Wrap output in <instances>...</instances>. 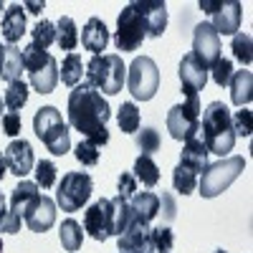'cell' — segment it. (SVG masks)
<instances>
[{"label": "cell", "instance_id": "obj_1", "mask_svg": "<svg viewBox=\"0 0 253 253\" xmlns=\"http://www.w3.org/2000/svg\"><path fill=\"white\" fill-rule=\"evenodd\" d=\"M112 117L109 101L99 91H94L86 81H81L79 86L69 94V124L76 132L84 134V139L94 142L96 147L109 142V129L107 122Z\"/></svg>", "mask_w": 253, "mask_h": 253}, {"label": "cell", "instance_id": "obj_2", "mask_svg": "<svg viewBox=\"0 0 253 253\" xmlns=\"http://www.w3.org/2000/svg\"><path fill=\"white\" fill-rule=\"evenodd\" d=\"M200 137L210 155L225 157L233 150L236 134H233V124H230V109L223 101L208 104V109L203 112V122H200Z\"/></svg>", "mask_w": 253, "mask_h": 253}, {"label": "cell", "instance_id": "obj_3", "mask_svg": "<svg viewBox=\"0 0 253 253\" xmlns=\"http://www.w3.org/2000/svg\"><path fill=\"white\" fill-rule=\"evenodd\" d=\"M33 132L46 144V150L53 157H61L71 150V132L69 124L63 122L61 112L56 107H41L33 117Z\"/></svg>", "mask_w": 253, "mask_h": 253}, {"label": "cell", "instance_id": "obj_4", "mask_svg": "<svg viewBox=\"0 0 253 253\" xmlns=\"http://www.w3.org/2000/svg\"><path fill=\"white\" fill-rule=\"evenodd\" d=\"M86 84L94 91L119 94L126 84V66H124L122 56H117V53L94 56L86 63Z\"/></svg>", "mask_w": 253, "mask_h": 253}, {"label": "cell", "instance_id": "obj_5", "mask_svg": "<svg viewBox=\"0 0 253 253\" xmlns=\"http://www.w3.org/2000/svg\"><path fill=\"white\" fill-rule=\"evenodd\" d=\"M182 94L187 101L177 104V107L167 112V129L177 142H185L190 137L200 134V96L198 91L185 89V86H182Z\"/></svg>", "mask_w": 253, "mask_h": 253}, {"label": "cell", "instance_id": "obj_6", "mask_svg": "<svg viewBox=\"0 0 253 253\" xmlns=\"http://www.w3.org/2000/svg\"><path fill=\"white\" fill-rule=\"evenodd\" d=\"M243 170H246V160H243V157H223L220 162L208 165L205 170H203L200 182H198L200 195H203V198H215V195H220L223 190H228L230 185L241 177Z\"/></svg>", "mask_w": 253, "mask_h": 253}, {"label": "cell", "instance_id": "obj_7", "mask_svg": "<svg viewBox=\"0 0 253 253\" xmlns=\"http://www.w3.org/2000/svg\"><path fill=\"white\" fill-rule=\"evenodd\" d=\"M23 66L28 69L31 86L38 94H51L58 84V63L48 51H38L33 46L23 48Z\"/></svg>", "mask_w": 253, "mask_h": 253}, {"label": "cell", "instance_id": "obj_8", "mask_svg": "<svg viewBox=\"0 0 253 253\" xmlns=\"http://www.w3.org/2000/svg\"><path fill=\"white\" fill-rule=\"evenodd\" d=\"M126 89L137 101H150L160 89V69L150 56H137L126 69Z\"/></svg>", "mask_w": 253, "mask_h": 253}, {"label": "cell", "instance_id": "obj_9", "mask_svg": "<svg viewBox=\"0 0 253 253\" xmlns=\"http://www.w3.org/2000/svg\"><path fill=\"white\" fill-rule=\"evenodd\" d=\"M94 193V180L86 172H66L61 177V185L56 190V205L63 213H76L81 205H86Z\"/></svg>", "mask_w": 253, "mask_h": 253}, {"label": "cell", "instance_id": "obj_10", "mask_svg": "<svg viewBox=\"0 0 253 253\" xmlns=\"http://www.w3.org/2000/svg\"><path fill=\"white\" fill-rule=\"evenodd\" d=\"M147 38V26L137 10L134 3H129L117 18V33H114V43L117 48L124 51H137L142 46V41Z\"/></svg>", "mask_w": 253, "mask_h": 253}, {"label": "cell", "instance_id": "obj_11", "mask_svg": "<svg viewBox=\"0 0 253 253\" xmlns=\"http://www.w3.org/2000/svg\"><path fill=\"white\" fill-rule=\"evenodd\" d=\"M200 8L213 15V31L218 36H236L241 31V3L238 0H223V3H213V0H203Z\"/></svg>", "mask_w": 253, "mask_h": 253}, {"label": "cell", "instance_id": "obj_12", "mask_svg": "<svg viewBox=\"0 0 253 253\" xmlns=\"http://www.w3.org/2000/svg\"><path fill=\"white\" fill-rule=\"evenodd\" d=\"M132 210V208H129ZM150 223L142 220L139 215L129 213V220H126L124 230L119 233V251L122 253H152L150 248Z\"/></svg>", "mask_w": 253, "mask_h": 253}, {"label": "cell", "instance_id": "obj_13", "mask_svg": "<svg viewBox=\"0 0 253 253\" xmlns=\"http://www.w3.org/2000/svg\"><path fill=\"white\" fill-rule=\"evenodd\" d=\"M84 230L94 238V241H107L109 236H114V218H112V200L101 198L99 203H94L86 215H84Z\"/></svg>", "mask_w": 253, "mask_h": 253}, {"label": "cell", "instance_id": "obj_14", "mask_svg": "<svg viewBox=\"0 0 253 253\" xmlns=\"http://www.w3.org/2000/svg\"><path fill=\"white\" fill-rule=\"evenodd\" d=\"M23 220L33 233H46L56 223V203L46 195H36L23 210Z\"/></svg>", "mask_w": 253, "mask_h": 253}, {"label": "cell", "instance_id": "obj_15", "mask_svg": "<svg viewBox=\"0 0 253 253\" xmlns=\"http://www.w3.org/2000/svg\"><path fill=\"white\" fill-rule=\"evenodd\" d=\"M193 56L203 63L205 69H210L213 63L220 58V36L213 31L210 23H200L195 26V36H193Z\"/></svg>", "mask_w": 253, "mask_h": 253}, {"label": "cell", "instance_id": "obj_16", "mask_svg": "<svg viewBox=\"0 0 253 253\" xmlns=\"http://www.w3.org/2000/svg\"><path fill=\"white\" fill-rule=\"evenodd\" d=\"M3 157H5L8 170H10L15 177H20V180H23V177L33 170V147H31V142H26V139H13V142L5 147Z\"/></svg>", "mask_w": 253, "mask_h": 253}, {"label": "cell", "instance_id": "obj_17", "mask_svg": "<svg viewBox=\"0 0 253 253\" xmlns=\"http://www.w3.org/2000/svg\"><path fill=\"white\" fill-rule=\"evenodd\" d=\"M137 10L147 26V36L150 38H160L167 28V5L162 0H137Z\"/></svg>", "mask_w": 253, "mask_h": 253}, {"label": "cell", "instance_id": "obj_18", "mask_svg": "<svg viewBox=\"0 0 253 253\" xmlns=\"http://www.w3.org/2000/svg\"><path fill=\"white\" fill-rule=\"evenodd\" d=\"M180 81H182V86L185 89H193V91H203L205 89V84H208V69L203 66V63L193 56V53H187L182 56L180 61Z\"/></svg>", "mask_w": 253, "mask_h": 253}, {"label": "cell", "instance_id": "obj_19", "mask_svg": "<svg viewBox=\"0 0 253 253\" xmlns=\"http://www.w3.org/2000/svg\"><path fill=\"white\" fill-rule=\"evenodd\" d=\"M81 46L91 51L94 56H101V51L109 46V31L104 26L101 18H89L86 26L81 31Z\"/></svg>", "mask_w": 253, "mask_h": 253}, {"label": "cell", "instance_id": "obj_20", "mask_svg": "<svg viewBox=\"0 0 253 253\" xmlns=\"http://www.w3.org/2000/svg\"><path fill=\"white\" fill-rule=\"evenodd\" d=\"M208 147H205V142H203V137L200 134H195V137H190V139H185V147H182V155H180V165H185V167H190L195 175H200L205 167H208Z\"/></svg>", "mask_w": 253, "mask_h": 253}, {"label": "cell", "instance_id": "obj_21", "mask_svg": "<svg viewBox=\"0 0 253 253\" xmlns=\"http://www.w3.org/2000/svg\"><path fill=\"white\" fill-rule=\"evenodd\" d=\"M26 33V8L20 3H13L5 15H3V38L8 41V46H15Z\"/></svg>", "mask_w": 253, "mask_h": 253}, {"label": "cell", "instance_id": "obj_22", "mask_svg": "<svg viewBox=\"0 0 253 253\" xmlns=\"http://www.w3.org/2000/svg\"><path fill=\"white\" fill-rule=\"evenodd\" d=\"M230 99H233L236 107H246V104H251L253 99V74L251 71H236L233 76H230Z\"/></svg>", "mask_w": 253, "mask_h": 253}, {"label": "cell", "instance_id": "obj_23", "mask_svg": "<svg viewBox=\"0 0 253 253\" xmlns=\"http://www.w3.org/2000/svg\"><path fill=\"white\" fill-rule=\"evenodd\" d=\"M129 208L134 215H139L142 220L150 223L152 218L160 215V198L155 193H134L129 198Z\"/></svg>", "mask_w": 253, "mask_h": 253}, {"label": "cell", "instance_id": "obj_24", "mask_svg": "<svg viewBox=\"0 0 253 253\" xmlns=\"http://www.w3.org/2000/svg\"><path fill=\"white\" fill-rule=\"evenodd\" d=\"M36 195H38V185H36V182H31V180H20V182H18V187L10 193V213H15V215L23 218L26 205H28Z\"/></svg>", "mask_w": 253, "mask_h": 253}, {"label": "cell", "instance_id": "obj_25", "mask_svg": "<svg viewBox=\"0 0 253 253\" xmlns=\"http://www.w3.org/2000/svg\"><path fill=\"white\" fill-rule=\"evenodd\" d=\"M134 180L142 182L144 187H155L160 182V167L155 165L152 157H147V155H139L134 160V170H132Z\"/></svg>", "mask_w": 253, "mask_h": 253}, {"label": "cell", "instance_id": "obj_26", "mask_svg": "<svg viewBox=\"0 0 253 253\" xmlns=\"http://www.w3.org/2000/svg\"><path fill=\"white\" fill-rule=\"evenodd\" d=\"M23 51L18 46H5V56H3V74L0 79L10 81H20V74H23Z\"/></svg>", "mask_w": 253, "mask_h": 253}, {"label": "cell", "instance_id": "obj_27", "mask_svg": "<svg viewBox=\"0 0 253 253\" xmlns=\"http://www.w3.org/2000/svg\"><path fill=\"white\" fill-rule=\"evenodd\" d=\"M56 43H58L61 51H74L79 46V31H76V23L69 15H63L56 23Z\"/></svg>", "mask_w": 253, "mask_h": 253}, {"label": "cell", "instance_id": "obj_28", "mask_svg": "<svg viewBox=\"0 0 253 253\" xmlns=\"http://www.w3.org/2000/svg\"><path fill=\"white\" fill-rule=\"evenodd\" d=\"M58 233H61V246L66 248L69 253H76L84 243V230H81V223H76L74 218H66L61 223L58 228Z\"/></svg>", "mask_w": 253, "mask_h": 253}, {"label": "cell", "instance_id": "obj_29", "mask_svg": "<svg viewBox=\"0 0 253 253\" xmlns=\"http://www.w3.org/2000/svg\"><path fill=\"white\" fill-rule=\"evenodd\" d=\"M81 74H84V63L79 53H69L61 63V81L66 86H79L81 84Z\"/></svg>", "mask_w": 253, "mask_h": 253}, {"label": "cell", "instance_id": "obj_30", "mask_svg": "<svg viewBox=\"0 0 253 253\" xmlns=\"http://www.w3.org/2000/svg\"><path fill=\"white\" fill-rule=\"evenodd\" d=\"M3 101H5V107L10 112H18L20 107H26V101H28V84L23 79H20V81H10L8 89H5Z\"/></svg>", "mask_w": 253, "mask_h": 253}, {"label": "cell", "instance_id": "obj_31", "mask_svg": "<svg viewBox=\"0 0 253 253\" xmlns=\"http://www.w3.org/2000/svg\"><path fill=\"white\" fill-rule=\"evenodd\" d=\"M117 122H119V129L124 134H137L139 132V109L134 107L132 101H124L119 107Z\"/></svg>", "mask_w": 253, "mask_h": 253}, {"label": "cell", "instance_id": "obj_32", "mask_svg": "<svg viewBox=\"0 0 253 253\" xmlns=\"http://www.w3.org/2000/svg\"><path fill=\"white\" fill-rule=\"evenodd\" d=\"M56 43V23L51 20H38L36 28H33V48L38 51H48V46Z\"/></svg>", "mask_w": 253, "mask_h": 253}, {"label": "cell", "instance_id": "obj_33", "mask_svg": "<svg viewBox=\"0 0 253 253\" xmlns=\"http://www.w3.org/2000/svg\"><path fill=\"white\" fill-rule=\"evenodd\" d=\"M172 185L180 195H190V193H195V187H198V175L190 170V167L177 165L175 172H172Z\"/></svg>", "mask_w": 253, "mask_h": 253}, {"label": "cell", "instance_id": "obj_34", "mask_svg": "<svg viewBox=\"0 0 253 253\" xmlns=\"http://www.w3.org/2000/svg\"><path fill=\"white\" fill-rule=\"evenodd\" d=\"M172 243H175V236H172L170 225H160V228L150 230V248H152V253H170Z\"/></svg>", "mask_w": 253, "mask_h": 253}, {"label": "cell", "instance_id": "obj_35", "mask_svg": "<svg viewBox=\"0 0 253 253\" xmlns=\"http://www.w3.org/2000/svg\"><path fill=\"white\" fill-rule=\"evenodd\" d=\"M230 48H233V56L243 63V66H251V61H253V41H251V33L238 31V33L233 36V43H230Z\"/></svg>", "mask_w": 253, "mask_h": 253}, {"label": "cell", "instance_id": "obj_36", "mask_svg": "<svg viewBox=\"0 0 253 253\" xmlns=\"http://www.w3.org/2000/svg\"><path fill=\"white\" fill-rule=\"evenodd\" d=\"M134 142H137V147H139V152L147 155V157H152L155 152H160V144H162L157 129H152V126H144V129H139L137 137H134Z\"/></svg>", "mask_w": 253, "mask_h": 253}, {"label": "cell", "instance_id": "obj_37", "mask_svg": "<svg viewBox=\"0 0 253 253\" xmlns=\"http://www.w3.org/2000/svg\"><path fill=\"white\" fill-rule=\"evenodd\" d=\"M56 165L51 162V160H41L38 165H36V185L38 187H43V190H48V187H53L56 185Z\"/></svg>", "mask_w": 253, "mask_h": 253}, {"label": "cell", "instance_id": "obj_38", "mask_svg": "<svg viewBox=\"0 0 253 253\" xmlns=\"http://www.w3.org/2000/svg\"><path fill=\"white\" fill-rule=\"evenodd\" d=\"M74 155H76V160H79L81 165L94 167V165L99 162V147H96L94 142H89V139H84V142H79V144H76Z\"/></svg>", "mask_w": 253, "mask_h": 253}, {"label": "cell", "instance_id": "obj_39", "mask_svg": "<svg viewBox=\"0 0 253 253\" xmlns=\"http://www.w3.org/2000/svg\"><path fill=\"white\" fill-rule=\"evenodd\" d=\"M230 124H233V134L236 137H251V132H253V114H251V109L236 112V117H230Z\"/></svg>", "mask_w": 253, "mask_h": 253}, {"label": "cell", "instance_id": "obj_40", "mask_svg": "<svg viewBox=\"0 0 253 253\" xmlns=\"http://www.w3.org/2000/svg\"><path fill=\"white\" fill-rule=\"evenodd\" d=\"M210 71H213V81L218 84V86H228L230 76H233V63H230L228 58H218L213 66H210Z\"/></svg>", "mask_w": 253, "mask_h": 253}, {"label": "cell", "instance_id": "obj_41", "mask_svg": "<svg viewBox=\"0 0 253 253\" xmlns=\"http://www.w3.org/2000/svg\"><path fill=\"white\" fill-rule=\"evenodd\" d=\"M3 132L8 134V137H18L20 134V129H23V122H20V114L18 112H8V114H3Z\"/></svg>", "mask_w": 253, "mask_h": 253}, {"label": "cell", "instance_id": "obj_42", "mask_svg": "<svg viewBox=\"0 0 253 253\" xmlns=\"http://www.w3.org/2000/svg\"><path fill=\"white\" fill-rule=\"evenodd\" d=\"M134 193H137V180H134V175H132V172H122V175H119V195L129 200Z\"/></svg>", "mask_w": 253, "mask_h": 253}, {"label": "cell", "instance_id": "obj_43", "mask_svg": "<svg viewBox=\"0 0 253 253\" xmlns=\"http://www.w3.org/2000/svg\"><path fill=\"white\" fill-rule=\"evenodd\" d=\"M160 205H165V220L170 223L172 218H175V213H177V208H175V200H172V195L170 193H162V200H160Z\"/></svg>", "mask_w": 253, "mask_h": 253}, {"label": "cell", "instance_id": "obj_44", "mask_svg": "<svg viewBox=\"0 0 253 253\" xmlns=\"http://www.w3.org/2000/svg\"><path fill=\"white\" fill-rule=\"evenodd\" d=\"M5 218H8V208H5V195L0 193V228H3Z\"/></svg>", "mask_w": 253, "mask_h": 253}, {"label": "cell", "instance_id": "obj_45", "mask_svg": "<svg viewBox=\"0 0 253 253\" xmlns=\"http://www.w3.org/2000/svg\"><path fill=\"white\" fill-rule=\"evenodd\" d=\"M23 8H28V13H36V15H38V13H41V10H43L46 5H43V3H26Z\"/></svg>", "mask_w": 253, "mask_h": 253}, {"label": "cell", "instance_id": "obj_46", "mask_svg": "<svg viewBox=\"0 0 253 253\" xmlns=\"http://www.w3.org/2000/svg\"><path fill=\"white\" fill-rule=\"evenodd\" d=\"M8 175V165H5V157H3V152H0V182H3V177Z\"/></svg>", "mask_w": 253, "mask_h": 253}, {"label": "cell", "instance_id": "obj_47", "mask_svg": "<svg viewBox=\"0 0 253 253\" xmlns=\"http://www.w3.org/2000/svg\"><path fill=\"white\" fill-rule=\"evenodd\" d=\"M3 56H5V46L0 43V74H3Z\"/></svg>", "mask_w": 253, "mask_h": 253}, {"label": "cell", "instance_id": "obj_48", "mask_svg": "<svg viewBox=\"0 0 253 253\" xmlns=\"http://www.w3.org/2000/svg\"><path fill=\"white\" fill-rule=\"evenodd\" d=\"M3 109H5V101L0 99V119H3Z\"/></svg>", "mask_w": 253, "mask_h": 253}, {"label": "cell", "instance_id": "obj_49", "mask_svg": "<svg viewBox=\"0 0 253 253\" xmlns=\"http://www.w3.org/2000/svg\"><path fill=\"white\" fill-rule=\"evenodd\" d=\"M0 253H3V241H0Z\"/></svg>", "mask_w": 253, "mask_h": 253}, {"label": "cell", "instance_id": "obj_50", "mask_svg": "<svg viewBox=\"0 0 253 253\" xmlns=\"http://www.w3.org/2000/svg\"><path fill=\"white\" fill-rule=\"evenodd\" d=\"M215 253H225V251H223V248H220V251H215Z\"/></svg>", "mask_w": 253, "mask_h": 253}, {"label": "cell", "instance_id": "obj_51", "mask_svg": "<svg viewBox=\"0 0 253 253\" xmlns=\"http://www.w3.org/2000/svg\"><path fill=\"white\" fill-rule=\"evenodd\" d=\"M0 10H3V3H0Z\"/></svg>", "mask_w": 253, "mask_h": 253}]
</instances>
